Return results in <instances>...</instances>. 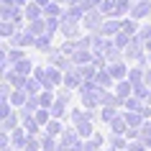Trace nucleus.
I'll return each mask as SVG.
<instances>
[{
  "mask_svg": "<svg viewBox=\"0 0 151 151\" xmlns=\"http://www.w3.org/2000/svg\"><path fill=\"white\" fill-rule=\"evenodd\" d=\"M128 151H149V149L141 143V138H133V141H128Z\"/></svg>",
  "mask_w": 151,
  "mask_h": 151,
  "instance_id": "43",
  "label": "nucleus"
},
{
  "mask_svg": "<svg viewBox=\"0 0 151 151\" xmlns=\"http://www.w3.org/2000/svg\"><path fill=\"white\" fill-rule=\"evenodd\" d=\"M105 149V138L103 133H92L90 138L82 141V151H103Z\"/></svg>",
  "mask_w": 151,
  "mask_h": 151,
  "instance_id": "10",
  "label": "nucleus"
},
{
  "mask_svg": "<svg viewBox=\"0 0 151 151\" xmlns=\"http://www.w3.org/2000/svg\"><path fill=\"white\" fill-rule=\"evenodd\" d=\"M103 56H105V62L110 64V62H120V59H123V49L120 46H115V41H108V44H105V49H103Z\"/></svg>",
  "mask_w": 151,
  "mask_h": 151,
  "instance_id": "8",
  "label": "nucleus"
},
{
  "mask_svg": "<svg viewBox=\"0 0 151 151\" xmlns=\"http://www.w3.org/2000/svg\"><path fill=\"white\" fill-rule=\"evenodd\" d=\"M62 13H64L62 3H49L44 8V16H49V18H62Z\"/></svg>",
  "mask_w": 151,
  "mask_h": 151,
  "instance_id": "35",
  "label": "nucleus"
},
{
  "mask_svg": "<svg viewBox=\"0 0 151 151\" xmlns=\"http://www.w3.org/2000/svg\"><path fill=\"white\" fill-rule=\"evenodd\" d=\"M0 5H3V0H0Z\"/></svg>",
  "mask_w": 151,
  "mask_h": 151,
  "instance_id": "57",
  "label": "nucleus"
},
{
  "mask_svg": "<svg viewBox=\"0 0 151 151\" xmlns=\"http://www.w3.org/2000/svg\"><path fill=\"white\" fill-rule=\"evenodd\" d=\"M26 100H28V92H26L23 87H16L13 92H10V105H13L16 110H18V108H23Z\"/></svg>",
  "mask_w": 151,
  "mask_h": 151,
  "instance_id": "24",
  "label": "nucleus"
},
{
  "mask_svg": "<svg viewBox=\"0 0 151 151\" xmlns=\"http://www.w3.org/2000/svg\"><path fill=\"white\" fill-rule=\"evenodd\" d=\"M51 3H62V5H64V0H51Z\"/></svg>",
  "mask_w": 151,
  "mask_h": 151,
  "instance_id": "56",
  "label": "nucleus"
},
{
  "mask_svg": "<svg viewBox=\"0 0 151 151\" xmlns=\"http://www.w3.org/2000/svg\"><path fill=\"white\" fill-rule=\"evenodd\" d=\"M120 28H123V18H105L103 26L97 28V33H103V36H110V39H113Z\"/></svg>",
  "mask_w": 151,
  "mask_h": 151,
  "instance_id": "6",
  "label": "nucleus"
},
{
  "mask_svg": "<svg viewBox=\"0 0 151 151\" xmlns=\"http://www.w3.org/2000/svg\"><path fill=\"white\" fill-rule=\"evenodd\" d=\"M133 8V0H118L115 3V18H126Z\"/></svg>",
  "mask_w": 151,
  "mask_h": 151,
  "instance_id": "33",
  "label": "nucleus"
},
{
  "mask_svg": "<svg viewBox=\"0 0 151 151\" xmlns=\"http://www.w3.org/2000/svg\"><path fill=\"white\" fill-rule=\"evenodd\" d=\"M123 115H126L128 128H141V126H143V120H146L141 113H136V110H123Z\"/></svg>",
  "mask_w": 151,
  "mask_h": 151,
  "instance_id": "27",
  "label": "nucleus"
},
{
  "mask_svg": "<svg viewBox=\"0 0 151 151\" xmlns=\"http://www.w3.org/2000/svg\"><path fill=\"white\" fill-rule=\"evenodd\" d=\"M146 51H151V39H149V41H146Z\"/></svg>",
  "mask_w": 151,
  "mask_h": 151,
  "instance_id": "52",
  "label": "nucleus"
},
{
  "mask_svg": "<svg viewBox=\"0 0 151 151\" xmlns=\"http://www.w3.org/2000/svg\"><path fill=\"white\" fill-rule=\"evenodd\" d=\"M23 18H26V21H36V18H44V8H41L36 0H31V3H26V5H23Z\"/></svg>",
  "mask_w": 151,
  "mask_h": 151,
  "instance_id": "13",
  "label": "nucleus"
},
{
  "mask_svg": "<svg viewBox=\"0 0 151 151\" xmlns=\"http://www.w3.org/2000/svg\"><path fill=\"white\" fill-rule=\"evenodd\" d=\"M103 151H118V149H113V146H110V143H108V149H103Z\"/></svg>",
  "mask_w": 151,
  "mask_h": 151,
  "instance_id": "53",
  "label": "nucleus"
},
{
  "mask_svg": "<svg viewBox=\"0 0 151 151\" xmlns=\"http://www.w3.org/2000/svg\"><path fill=\"white\" fill-rule=\"evenodd\" d=\"M149 21H151V16H149Z\"/></svg>",
  "mask_w": 151,
  "mask_h": 151,
  "instance_id": "58",
  "label": "nucleus"
},
{
  "mask_svg": "<svg viewBox=\"0 0 151 151\" xmlns=\"http://www.w3.org/2000/svg\"><path fill=\"white\" fill-rule=\"evenodd\" d=\"M146 67H151V51H146Z\"/></svg>",
  "mask_w": 151,
  "mask_h": 151,
  "instance_id": "50",
  "label": "nucleus"
},
{
  "mask_svg": "<svg viewBox=\"0 0 151 151\" xmlns=\"http://www.w3.org/2000/svg\"><path fill=\"white\" fill-rule=\"evenodd\" d=\"M113 41H115V46L126 49V46H128V41H131V36H128L126 31H118V33H115V36H113Z\"/></svg>",
  "mask_w": 151,
  "mask_h": 151,
  "instance_id": "41",
  "label": "nucleus"
},
{
  "mask_svg": "<svg viewBox=\"0 0 151 151\" xmlns=\"http://www.w3.org/2000/svg\"><path fill=\"white\" fill-rule=\"evenodd\" d=\"M118 113H120V108H115V105H103V108H100V120H103V123H110Z\"/></svg>",
  "mask_w": 151,
  "mask_h": 151,
  "instance_id": "31",
  "label": "nucleus"
},
{
  "mask_svg": "<svg viewBox=\"0 0 151 151\" xmlns=\"http://www.w3.org/2000/svg\"><path fill=\"white\" fill-rule=\"evenodd\" d=\"M143 72H146V67H141V64H131L128 67V80L133 82H143Z\"/></svg>",
  "mask_w": 151,
  "mask_h": 151,
  "instance_id": "30",
  "label": "nucleus"
},
{
  "mask_svg": "<svg viewBox=\"0 0 151 151\" xmlns=\"http://www.w3.org/2000/svg\"><path fill=\"white\" fill-rule=\"evenodd\" d=\"M0 151H16V149H13V146H8V149H0Z\"/></svg>",
  "mask_w": 151,
  "mask_h": 151,
  "instance_id": "55",
  "label": "nucleus"
},
{
  "mask_svg": "<svg viewBox=\"0 0 151 151\" xmlns=\"http://www.w3.org/2000/svg\"><path fill=\"white\" fill-rule=\"evenodd\" d=\"M67 100H62V97H56L54 100V105H51V108H49V110H51V118H62V120H67Z\"/></svg>",
  "mask_w": 151,
  "mask_h": 151,
  "instance_id": "21",
  "label": "nucleus"
},
{
  "mask_svg": "<svg viewBox=\"0 0 151 151\" xmlns=\"http://www.w3.org/2000/svg\"><path fill=\"white\" fill-rule=\"evenodd\" d=\"M113 92H115L120 100H126V97L133 95V82L128 80V77H126V80H118V82H115V87H113Z\"/></svg>",
  "mask_w": 151,
  "mask_h": 151,
  "instance_id": "12",
  "label": "nucleus"
},
{
  "mask_svg": "<svg viewBox=\"0 0 151 151\" xmlns=\"http://www.w3.org/2000/svg\"><path fill=\"white\" fill-rule=\"evenodd\" d=\"M8 44H10V46H18V49H26V46H33V44H36V36L28 33V31H26V26H23V28H18V31L8 39Z\"/></svg>",
  "mask_w": 151,
  "mask_h": 151,
  "instance_id": "4",
  "label": "nucleus"
},
{
  "mask_svg": "<svg viewBox=\"0 0 151 151\" xmlns=\"http://www.w3.org/2000/svg\"><path fill=\"white\" fill-rule=\"evenodd\" d=\"M21 87H23L26 92H28V95H39L41 90H44V85H41V82L36 80L33 74H28V77H26V80H23V85H21Z\"/></svg>",
  "mask_w": 151,
  "mask_h": 151,
  "instance_id": "22",
  "label": "nucleus"
},
{
  "mask_svg": "<svg viewBox=\"0 0 151 151\" xmlns=\"http://www.w3.org/2000/svg\"><path fill=\"white\" fill-rule=\"evenodd\" d=\"M8 67H10L8 62H0V80H5V72H8Z\"/></svg>",
  "mask_w": 151,
  "mask_h": 151,
  "instance_id": "45",
  "label": "nucleus"
},
{
  "mask_svg": "<svg viewBox=\"0 0 151 151\" xmlns=\"http://www.w3.org/2000/svg\"><path fill=\"white\" fill-rule=\"evenodd\" d=\"M138 39H141L143 44L151 39V21H149V23H141V28H138Z\"/></svg>",
  "mask_w": 151,
  "mask_h": 151,
  "instance_id": "42",
  "label": "nucleus"
},
{
  "mask_svg": "<svg viewBox=\"0 0 151 151\" xmlns=\"http://www.w3.org/2000/svg\"><path fill=\"white\" fill-rule=\"evenodd\" d=\"M108 143H110L113 149H118V151L128 149V138H126V133H108Z\"/></svg>",
  "mask_w": 151,
  "mask_h": 151,
  "instance_id": "26",
  "label": "nucleus"
},
{
  "mask_svg": "<svg viewBox=\"0 0 151 151\" xmlns=\"http://www.w3.org/2000/svg\"><path fill=\"white\" fill-rule=\"evenodd\" d=\"M95 82L100 85V87H105V90H113V87H115V80H113V74H110V72H108V67L97 69V74H95Z\"/></svg>",
  "mask_w": 151,
  "mask_h": 151,
  "instance_id": "15",
  "label": "nucleus"
},
{
  "mask_svg": "<svg viewBox=\"0 0 151 151\" xmlns=\"http://www.w3.org/2000/svg\"><path fill=\"white\" fill-rule=\"evenodd\" d=\"M18 126H21V115H18V110H13L8 118L0 120V131H8V133H10V131H16Z\"/></svg>",
  "mask_w": 151,
  "mask_h": 151,
  "instance_id": "19",
  "label": "nucleus"
},
{
  "mask_svg": "<svg viewBox=\"0 0 151 151\" xmlns=\"http://www.w3.org/2000/svg\"><path fill=\"white\" fill-rule=\"evenodd\" d=\"M103 95H105V87H92L80 92V100L85 108H103Z\"/></svg>",
  "mask_w": 151,
  "mask_h": 151,
  "instance_id": "2",
  "label": "nucleus"
},
{
  "mask_svg": "<svg viewBox=\"0 0 151 151\" xmlns=\"http://www.w3.org/2000/svg\"><path fill=\"white\" fill-rule=\"evenodd\" d=\"M64 126H67V120H62V118H51L44 126V133H49V136H54V138H59V136L64 133Z\"/></svg>",
  "mask_w": 151,
  "mask_h": 151,
  "instance_id": "14",
  "label": "nucleus"
},
{
  "mask_svg": "<svg viewBox=\"0 0 151 151\" xmlns=\"http://www.w3.org/2000/svg\"><path fill=\"white\" fill-rule=\"evenodd\" d=\"M33 49H36V51H41V54H51L56 46L51 44V36H49V33H44V36H39V39H36Z\"/></svg>",
  "mask_w": 151,
  "mask_h": 151,
  "instance_id": "18",
  "label": "nucleus"
},
{
  "mask_svg": "<svg viewBox=\"0 0 151 151\" xmlns=\"http://www.w3.org/2000/svg\"><path fill=\"white\" fill-rule=\"evenodd\" d=\"M56 151H69V146H67V143H62V141H59V146H56Z\"/></svg>",
  "mask_w": 151,
  "mask_h": 151,
  "instance_id": "48",
  "label": "nucleus"
},
{
  "mask_svg": "<svg viewBox=\"0 0 151 151\" xmlns=\"http://www.w3.org/2000/svg\"><path fill=\"white\" fill-rule=\"evenodd\" d=\"M36 3H39L41 8H46V5H49V3H51V0H36Z\"/></svg>",
  "mask_w": 151,
  "mask_h": 151,
  "instance_id": "49",
  "label": "nucleus"
},
{
  "mask_svg": "<svg viewBox=\"0 0 151 151\" xmlns=\"http://www.w3.org/2000/svg\"><path fill=\"white\" fill-rule=\"evenodd\" d=\"M33 118L39 120V126L44 128V126L49 123V120H51V110H49V108H39V110L33 113Z\"/></svg>",
  "mask_w": 151,
  "mask_h": 151,
  "instance_id": "38",
  "label": "nucleus"
},
{
  "mask_svg": "<svg viewBox=\"0 0 151 151\" xmlns=\"http://www.w3.org/2000/svg\"><path fill=\"white\" fill-rule=\"evenodd\" d=\"M26 3H31V0H16V5H21V8H23Z\"/></svg>",
  "mask_w": 151,
  "mask_h": 151,
  "instance_id": "51",
  "label": "nucleus"
},
{
  "mask_svg": "<svg viewBox=\"0 0 151 151\" xmlns=\"http://www.w3.org/2000/svg\"><path fill=\"white\" fill-rule=\"evenodd\" d=\"M21 126H23V128H26V133H28V136H39V133H41V131H44V128H41V126H39V120L33 118V115H26V118H23V120H21Z\"/></svg>",
  "mask_w": 151,
  "mask_h": 151,
  "instance_id": "23",
  "label": "nucleus"
},
{
  "mask_svg": "<svg viewBox=\"0 0 151 151\" xmlns=\"http://www.w3.org/2000/svg\"><path fill=\"white\" fill-rule=\"evenodd\" d=\"M115 3H118V0H103V3H100V10H103L105 18H115Z\"/></svg>",
  "mask_w": 151,
  "mask_h": 151,
  "instance_id": "36",
  "label": "nucleus"
},
{
  "mask_svg": "<svg viewBox=\"0 0 151 151\" xmlns=\"http://www.w3.org/2000/svg\"><path fill=\"white\" fill-rule=\"evenodd\" d=\"M21 59H26V49L10 46V49H8V59H5V62H8L10 67H13V64H16V62H21Z\"/></svg>",
  "mask_w": 151,
  "mask_h": 151,
  "instance_id": "34",
  "label": "nucleus"
},
{
  "mask_svg": "<svg viewBox=\"0 0 151 151\" xmlns=\"http://www.w3.org/2000/svg\"><path fill=\"white\" fill-rule=\"evenodd\" d=\"M64 87H69V90H80V85H82V74H80V69L77 67H72L69 72H64V82H62Z\"/></svg>",
  "mask_w": 151,
  "mask_h": 151,
  "instance_id": "11",
  "label": "nucleus"
},
{
  "mask_svg": "<svg viewBox=\"0 0 151 151\" xmlns=\"http://www.w3.org/2000/svg\"><path fill=\"white\" fill-rule=\"evenodd\" d=\"M26 141H28V133H26L23 126H18L16 131H10V146H13L16 151H23Z\"/></svg>",
  "mask_w": 151,
  "mask_h": 151,
  "instance_id": "9",
  "label": "nucleus"
},
{
  "mask_svg": "<svg viewBox=\"0 0 151 151\" xmlns=\"http://www.w3.org/2000/svg\"><path fill=\"white\" fill-rule=\"evenodd\" d=\"M23 151H41V138H39V136H28Z\"/></svg>",
  "mask_w": 151,
  "mask_h": 151,
  "instance_id": "40",
  "label": "nucleus"
},
{
  "mask_svg": "<svg viewBox=\"0 0 151 151\" xmlns=\"http://www.w3.org/2000/svg\"><path fill=\"white\" fill-rule=\"evenodd\" d=\"M103 21H105V16H103V10H100V8L85 10V18H82V28H85L87 33H92V31H97V28L103 26Z\"/></svg>",
  "mask_w": 151,
  "mask_h": 151,
  "instance_id": "1",
  "label": "nucleus"
},
{
  "mask_svg": "<svg viewBox=\"0 0 151 151\" xmlns=\"http://www.w3.org/2000/svg\"><path fill=\"white\" fill-rule=\"evenodd\" d=\"M13 110H16V108L10 105V100H5V97H0V120H3V118H8V115H10Z\"/></svg>",
  "mask_w": 151,
  "mask_h": 151,
  "instance_id": "39",
  "label": "nucleus"
},
{
  "mask_svg": "<svg viewBox=\"0 0 151 151\" xmlns=\"http://www.w3.org/2000/svg\"><path fill=\"white\" fill-rule=\"evenodd\" d=\"M64 5H82V0H64Z\"/></svg>",
  "mask_w": 151,
  "mask_h": 151,
  "instance_id": "47",
  "label": "nucleus"
},
{
  "mask_svg": "<svg viewBox=\"0 0 151 151\" xmlns=\"http://www.w3.org/2000/svg\"><path fill=\"white\" fill-rule=\"evenodd\" d=\"M77 69H80L82 80H95V74H97V67H95V62H90V64H77Z\"/></svg>",
  "mask_w": 151,
  "mask_h": 151,
  "instance_id": "32",
  "label": "nucleus"
},
{
  "mask_svg": "<svg viewBox=\"0 0 151 151\" xmlns=\"http://www.w3.org/2000/svg\"><path fill=\"white\" fill-rule=\"evenodd\" d=\"M92 49H77V51H74V54H72V62L74 64H90L92 62Z\"/></svg>",
  "mask_w": 151,
  "mask_h": 151,
  "instance_id": "28",
  "label": "nucleus"
},
{
  "mask_svg": "<svg viewBox=\"0 0 151 151\" xmlns=\"http://www.w3.org/2000/svg\"><path fill=\"white\" fill-rule=\"evenodd\" d=\"M18 28H23V26L16 23V21H5V18H0V39H5V41H8L10 36L18 31Z\"/></svg>",
  "mask_w": 151,
  "mask_h": 151,
  "instance_id": "16",
  "label": "nucleus"
},
{
  "mask_svg": "<svg viewBox=\"0 0 151 151\" xmlns=\"http://www.w3.org/2000/svg\"><path fill=\"white\" fill-rule=\"evenodd\" d=\"M143 82L151 87V67H146V72H143Z\"/></svg>",
  "mask_w": 151,
  "mask_h": 151,
  "instance_id": "46",
  "label": "nucleus"
},
{
  "mask_svg": "<svg viewBox=\"0 0 151 151\" xmlns=\"http://www.w3.org/2000/svg\"><path fill=\"white\" fill-rule=\"evenodd\" d=\"M128 67H131V64H128L126 59H120V62H110L108 64V72L113 74V80L118 82V80H126L128 77Z\"/></svg>",
  "mask_w": 151,
  "mask_h": 151,
  "instance_id": "7",
  "label": "nucleus"
},
{
  "mask_svg": "<svg viewBox=\"0 0 151 151\" xmlns=\"http://www.w3.org/2000/svg\"><path fill=\"white\" fill-rule=\"evenodd\" d=\"M59 49H62L67 56H72L74 51H77V49H80V41H77V39H64V44H62Z\"/></svg>",
  "mask_w": 151,
  "mask_h": 151,
  "instance_id": "37",
  "label": "nucleus"
},
{
  "mask_svg": "<svg viewBox=\"0 0 151 151\" xmlns=\"http://www.w3.org/2000/svg\"><path fill=\"white\" fill-rule=\"evenodd\" d=\"M123 151H128V149H123Z\"/></svg>",
  "mask_w": 151,
  "mask_h": 151,
  "instance_id": "59",
  "label": "nucleus"
},
{
  "mask_svg": "<svg viewBox=\"0 0 151 151\" xmlns=\"http://www.w3.org/2000/svg\"><path fill=\"white\" fill-rule=\"evenodd\" d=\"M146 103H149V105H151V90H149V95H146Z\"/></svg>",
  "mask_w": 151,
  "mask_h": 151,
  "instance_id": "54",
  "label": "nucleus"
},
{
  "mask_svg": "<svg viewBox=\"0 0 151 151\" xmlns=\"http://www.w3.org/2000/svg\"><path fill=\"white\" fill-rule=\"evenodd\" d=\"M108 128H110V133H126L128 131V123H126V115H123V110L115 115V118L108 123Z\"/></svg>",
  "mask_w": 151,
  "mask_h": 151,
  "instance_id": "20",
  "label": "nucleus"
},
{
  "mask_svg": "<svg viewBox=\"0 0 151 151\" xmlns=\"http://www.w3.org/2000/svg\"><path fill=\"white\" fill-rule=\"evenodd\" d=\"M33 67H36V64H33L31 59H28V56H26V59H21V62H16V64H13V69H16L18 74H21V77H28V74H33Z\"/></svg>",
  "mask_w": 151,
  "mask_h": 151,
  "instance_id": "25",
  "label": "nucleus"
},
{
  "mask_svg": "<svg viewBox=\"0 0 151 151\" xmlns=\"http://www.w3.org/2000/svg\"><path fill=\"white\" fill-rule=\"evenodd\" d=\"M59 33H62V39H80L82 33H87V31H85L82 23H77V21L62 18V23H59Z\"/></svg>",
  "mask_w": 151,
  "mask_h": 151,
  "instance_id": "3",
  "label": "nucleus"
},
{
  "mask_svg": "<svg viewBox=\"0 0 151 151\" xmlns=\"http://www.w3.org/2000/svg\"><path fill=\"white\" fill-rule=\"evenodd\" d=\"M131 18H136V21H143V18L151 16V0H133V8H131V13H128Z\"/></svg>",
  "mask_w": 151,
  "mask_h": 151,
  "instance_id": "5",
  "label": "nucleus"
},
{
  "mask_svg": "<svg viewBox=\"0 0 151 151\" xmlns=\"http://www.w3.org/2000/svg\"><path fill=\"white\" fill-rule=\"evenodd\" d=\"M26 31L33 33L36 39L46 33V18H36V21H26Z\"/></svg>",
  "mask_w": 151,
  "mask_h": 151,
  "instance_id": "17",
  "label": "nucleus"
},
{
  "mask_svg": "<svg viewBox=\"0 0 151 151\" xmlns=\"http://www.w3.org/2000/svg\"><path fill=\"white\" fill-rule=\"evenodd\" d=\"M10 146V133L8 131H0V149H8Z\"/></svg>",
  "mask_w": 151,
  "mask_h": 151,
  "instance_id": "44",
  "label": "nucleus"
},
{
  "mask_svg": "<svg viewBox=\"0 0 151 151\" xmlns=\"http://www.w3.org/2000/svg\"><path fill=\"white\" fill-rule=\"evenodd\" d=\"M54 100H56V90H41L39 92V103H41V108H51L54 105Z\"/></svg>",
  "mask_w": 151,
  "mask_h": 151,
  "instance_id": "29",
  "label": "nucleus"
}]
</instances>
